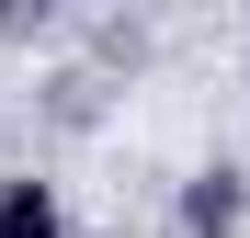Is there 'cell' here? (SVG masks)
<instances>
[{"label": "cell", "instance_id": "obj_1", "mask_svg": "<svg viewBox=\"0 0 250 238\" xmlns=\"http://www.w3.org/2000/svg\"><path fill=\"white\" fill-rule=\"evenodd\" d=\"M0 238H68L57 182H0Z\"/></svg>", "mask_w": 250, "mask_h": 238}, {"label": "cell", "instance_id": "obj_2", "mask_svg": "<svg viewBox=\"0 0 250 238\" xmlns=\"http://www.w3.org/2000/svg\"><path fill=\"white\" fill-rule=\"evenodd\" d=\"M239 216V170H205V193H193V227H228Z\"/></svg>", "mask_w": 250, "mask_h": 238}]
</instances>
